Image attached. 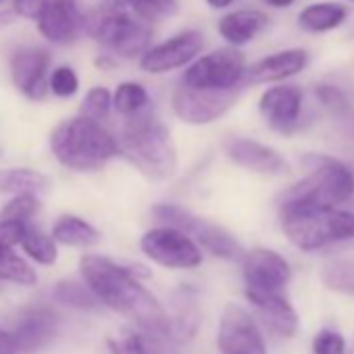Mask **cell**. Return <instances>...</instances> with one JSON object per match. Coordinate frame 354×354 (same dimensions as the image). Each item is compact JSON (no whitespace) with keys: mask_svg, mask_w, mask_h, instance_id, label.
Wrapping results in <instances>:
<instances>
[{"mask_svg":"<svg viewBox=\"0 0 354 354\" xmlns=\"http://www.w3.org/2000/svg\"><path fill=\"white\" fill-rule=\"evenodd\" d=\"M80 273L98 304L125 317L146 335L162 337L167 313L131 269L100 254H84L80 259Z\"/></svg>","mask_w":354,"mask_h":354,"instance_id":"obj_1","label":"cell"},{"mask_svg":"<svg viewBox=\"0 0 354 354\" xmlns=\"http://www.w3.org/2000/svg\"><path fill=\"white\" fill-rule=\"evenodd\" d=\"M119 154L125 156L144 177L152 182H167L177 173L180 156L171 131L148 111L125 119L115 136Z\"/></svg>","mask_w":354,"mask_h":354,"instance_id":"obj_2","label":"cell"},{"mask_svg":"<svg viewBox=\"0 0 354 354\" xmlns=\"http://www.w3.org/2000/svg\"><path fill=\"white\" fill-rule=\"evenodd\" d=\"M50 150L55 158L77 173H92L106 167L119 156L115 136L102 123L82 115L61 121L50 133Z\"/></svg>","mask_w":354,"mask_h":354,"instance_id":"obj_3","label":"cell"},{"mask_svg":"<svg viewBox=\"0 0 354 354\" xmlns=\"http://www.w3.org/2000/svg\"><path fill=\"white\" fill-rule=\"evenodd\" d=\"M279 219L288 240L304 252L354 240V213L348 211L283 205L279 207Z\"/></svg>","mask_w":354,"mask_h":354,"instance_id":"obj_4","label":"cell"},{"mask_svg":"<svg viewBox=\"0 0 354 354\" xmlns=\"http://www.w3.org/2000/svg\"><path fill=\"white\" fill-rule=\"evenodd\" d=\"M313 171L283 192L279 207L283 205H302L319 209H337L354 194V175L352 171L329 156H317Z\"/></svg>","mask_w":354,"mask_h":354,"instance_id":"obj_5","label":"cell"},{"mask_svg":"<svg viewBox=\"0 0 354 354\" xmlns=\"http://www.w3.org/2000/svg\"><path fill=\"white\" fill-rule=\"evenodd\" d=\"M84 32L121 59L142 57L152 46V28L127 11L96 9L84 15Z\"/></svg>","mask_w":354,"mask_h":354,"instance_id":"obj_6","label":"cell"},{"mask_svg":"<svg viewBox=\"0 0 354 354\" xmlns=\"http://www.w3.org/2000/svg\"><path fill=\"white\" fill-rule=\"evenodd\" d=\"M152 217L169 227H175V230L188 234L198 246H203L213 257H219L223 261H242L244 259L242 246L227 230L194 215L192 211H188L184 207L169 205V203L156 205L152 209Z\"/></svg>","mask_w":354,"mask_h":354,"instance_id":"obj_7","label":"cell"},{"mask_svg":"<svg viewBox=\"0 0 354 354\" xmlns=\"http://www.w3.org/2000/svg\"><path fill=\"white\" fill-rule=\"evenodd\" d=\"M246 57L240 48L223 46L198 57L186 67L182 86L194 90H238L244 86Z\"/></svg>","mask_w":354,"mask_h":354,"instance_id":"obj_8","label":"cell"},{"mask_svg":"<svg viewBox=\"0 0 354 354\" xmlns=\"http://www.w3.org/2000/svg\"><path fill=\"white\" fill-rule=\"evenodd\" d=\"M140 250L165 269L190 271L203 265V248L188 234L169 225L148 230L140 238Z\"/></svg>","mask_w":354,"mask_h":354,"instance_id":"obj_9","label":"cell"},{"mask_svg":"<svg viewBox=\"0 0 354 354\" xmlns=\"http://www.w3.org/2000/svg\"><path fill=\"white\" fill-rule=\"evenodd\" d=\"M242 275L246 298L254 296H286L292 271L288 261L269 248H254L242 259Z\"/></svg>","mask_w":354,"mask_h":354,"instance_id":"obj_10","label":"cell"},{"mask_svg":"<svg viewBox=\"0 0 354 354\" xmlns=\"http://www.w3.org/2000/svg\"><path fill=\"white\" fill-rule=\"evenodd\" d=\"M240 90H194L188 86H177L171 96V109L175 117L188 125H207L223 117L238 100Z\"/></svg>","mask_w":354,"mask_h":354,"instance_id":"obj_11","label":"cell"},{"mask_svg":"<svg viewBox=\"0 0 354 354\" xmlns=\"http://www.w3.org/2000/svg\"><path fill=\"white\" fill-rule=\"evenodd\" d=\"M205 48V36L198 30H186L173 38L150 46L140 57V69L152 75L169 73L192 65Z\"/></svg>","mask_w":354,"mask_h":354,"instance_id":"obj_12","label":"cell"},{"mask_svg":"<svg viewBox=\"0 0 354 354\" xmlns=\"http://www.w3.org/2000/svg\"><path fill=\"white\" fill-rule=\"evenodd\" d=\"M219 354H269L254 317L240 304H227L217 329Z\"/></svg>","mask_w":354,"mask_h":354,"instance_id":"obj_13","label":"cell"},{"mask_svg":"<svg viewBox=\"0 0 354 354\" xmlns=\"http://www.w3.org/2000/svg\"><path fill=\"white\" fill-rule=\"evenodd\" d=\"M50 53L42 46H21L11 57V77L15 88L30 100L40 102L48 92Z\"/></svg>","mask_w":354,"mask_h":354,"instance_id":"obj_14","label":"cell"},{"mask_svg":"<svg viewBox=\"0 0 354 354\" xmlns=\"http://www.w3.org/2000/svg\"><path fill=\"white\" fill-rule=\"evenodd\" d=\"M302 100L304 94L298 86H290V84L271 86L269 90L263 92L259 100V111L273 131L281 136H290L298 125Z\"/></svg>","mask_w":354,"mask_h":354,"instance_id":"obj_15","label":"cell"},{"mask_svg":"<svg viewBox=\"0 0 354 354\" xmlns=\"http://www.w3.org/2000/svg\"><path fill=\"white\" fill-rule=\"evenodd\" d=\"M36 24L40 36L59 46L73 44L84 34V13L77 0H50Z\"/></svg>","mask_w":354,"mask_h":354,"instance_id":"obj_16","label":"cell"},{"mask_svg":"<svg viewBox=\"0 0 354 354\" xmlns=\"http://www.w3.org/2000/svg\"><path fill=\"white\" fill-rule=\"evenodd\" d=\"M59 329V315L53 306H30L17 313L15 321L11 323L9 333L13 335L19 354L34 352L42 348L48 339L57 335Z\"/></svg>","mask_w":354,"mask_h":354,"instance_id":"obj_17","label":"cell"},{"mask_svg":"<svg viewBox=\"0 0 354 354\" xmlns=\"http://www.w3.org/2000/svg\"><path fill=\"white\" fill-rule=\"evenodd\" d=\"M308 65V53L304 48H286L263 57L244 71V86L277 84L302 73Z\"/></svg>","mask_w":354,"mask_h":354,"instance_id":"obj_18","label":"cell"},{"mask_svg":"<svg viewBox=\"0 0 354 354\" xmlns=\"http://www.w3.org/2000/svg\"><path fill=\"white\" fill-rule=\"evenodd\" d=\"M223 150L236 165H240L248 171H254V173L275 175V173H283L288 169L286 158L277 150H273L271 146L261 144L257 140H250V138H240V136L227 138L223 144Z\"/></svg>","mask_w":354,"mask_h":354,"instance_id":"obj_19","label":"cell"},{"mask_svg":"<svg viewBox=\"0 0 354 354\" xmlns=\"http://www.w3.org/2000/svg\"><path fill=\"white\" fill-rule=\"evenodd\" d=\"M267 13L257 9H240L223 15L217 24V32L232 48H240L252 42L267 28Z\"/></svg>","mask_w":354,"mask_h":354,"instance_id":"obj_20","label":"cell"},{"mask_svg":"<svg viewBox=\"0 0 354 354\" xmlns=\"http://www.w3.org/2000/svg\"><path fill=\"white\" fill-rule=\"evenodd\" d=\"M248 302L257 308L263 325L279 337H292L298 329V315L286 296H254Z\"/></svg>","mask_w":354,"mask_h":354,"instance_id":"obj_21","label":"cell"},{"mask_svg":"<svg viewBox=\"0 0 354 354\" xmlns=\"http://www.w3.org/2000/svg\"><path fill=\"white\" fill-rule=\"evenodd\" d=\"M173 315H167L162 337L173 342V344H184L190 342L201 325V313L194 302V298L188 292L177 294L175 304H173Z\"/></svg>","mask_w":354,"mask_h":354,"instance_id":"obj_22","label":"cell"},{"mask_svg":"<svg viewBox=\"0 0 354 354\" xmlns=\"http://www.w3.org/2000/svg\"><path fill=\"white\" fill-rule=\"evenodd\" d=\"M50 180L30 167H9L0 169V194L11 196H40L48 192Z\"/></svg>","mask_w":354,"mask_h":354,"instance_id":"obj_23","label":"cell"},{"mask_svg":"<svg viewBox=\"0 0 354 354\" xmlns=\"http://www.w3.org/2000/svg\"><path fill=\"white\" fill-rule=\"evenodd\" d=\"M348 17L342 3H315L298 13V28L308 34H325L337 30Z\"/></svg>","mask_w":354,"mask_h":354,"instance_id":"obj_24","label":"cell"},{"mask_svg":"<svg viewBox=\"0 0 354 354\" xmlns=\"http://www.w3.org/2000/svg\"><path fill=\"white\" fill-rule=\"evenodd\" d=\"M50 238L57 246H71V248H90L100 242V232L86 219L77 215H63L53 225Z\"/></svg>","mask_w":354,"mask_h":354,"instance_id":"obj_25","label":"cell"},{"mask_svg":"<svg viewBox=\"0 0 354 354\" xmlns=\"http://www.w3.org/2000/svg\"><path fill=\"white\" fill-rule=\"evenodd\" d=\"M315 96L317 100L329 111V115L333 117V121L337 123V127L354 140V104L348 100V96L329 84H319L315 88Z\"/></svg>","mask_w":354,"mask_h":354,"instance_id":"obj_26","label":"cell"},{"mask_svg":"<svg viewBox=\"0 0 354 354\" xmlns=\"http://www.w3.org/2000/svg\"><path fill=\"white\" fill-rule=\"evenodd\" d=\"M148 104H150L148 90L138 82H123L113 92V109L123 119H129V117L144 113L148 109Z\"/></svg>","mask_w":354,"mask_h":354,"instance_id":"obj_27","label":"cell"},{"mask_svg":"<svg viewBox=\"0 0 354 354\" xmlns=\"http://www.w3.org/2000/svg\"><path fill=\"white\" fill-rule=\"evenodd\" d=\"M3 281L24 286V288H32L38 283V273L15 250L0 248V283Z\"/></svg>","mask_w":354,"mask_h":354,"instance_id":"obj_28","label":"cell"},{"mask_svg":"<svg viewBox=\"0 0 354 354\" xmlns=\"http://www.w3.org/2000/svg\"><path fill=\"white\" fill-rule=\"evenodd\" d=\"M19 246L38 265L53 267L59 261V246H57V242L48 234H44V232H40L36 227L28 225V232H26V236H24Z\"/></svg>","mask_w":354,"mask_h":354,"instance_id":"obj_29","label":"cell"},{"mask_svg":"<svg viewBox=\"0 0 354 354\" xmlns=\"http://www.w3.org/2000/svg\"><path fill=\"white\" fill-rule=\"evenodd\" d=\"M321 279L329 290L354 296V261L337 259L327 263L321 269Z\"/></svg>","mask_w":354,"mask_h":354,"instance_id":"obj_30","label":"cell"},{"mask_svg":"<svg viewBox=\"0 0 354 354\" xmlns=\"http://www.w3.org/2000/svg\"><path fill=\"white\" fill-rule=\"evenodd\" d=\"M55 300L80 310H96L100 306L88 286L75 281H61L55 290Z\"/></svg>","mask_w":354,"mask_h":354,"instance_id":"obj_31","label":"cell"},{"mask_svg":"<svg viewBox=\"0 0 354 354\" xmlns=\"http://www.w3.org/2000/svg\"><path fill=\"white\" fill-rule=\"evenodd\" d=\"M111 111H113V92L104 86L90 88L80 104V115L98 123L100 119H106Z\"/></svg>","mask_w":354,"mask_h":354,"instance_id":"obj_32","label":"cell"},{"mask_svg":"<svg viewBox=\"0 0 354 354\" xmlns=\"http://www.w3.org/2000/svg\"><path fill=\"white\" fill-rule=\"evenodd\" d=\"M129 9L136 13V17L144 24L160 21L177 15L180 11V3L177 0H131Z\"/></svg>","mask_w":354,"mask_h":354,"instance_id":"obj_33","label":"cell"},{"mask_svg":"<svg viewBox=\"0 0 354 354\" xmlns=\"http://www.w3.org/2000/svg\"><path fill=\"white\" fill-rule=\"evenodd\" d=\"M48 90L57 98H73L80 92V77L69 65H59L48 75Z\"/></svg>","mask_w":354,"mask_h":354,"instance_id":"obj_34","label":"cell"},{"mask_svg":"<svg viewBox=\"0 0 354 354\" xmlns=\"http://www.w3.org/2000/svg\"><path fill=\"white\" fill-rule=\"evenodd\" d=\"M40 209L38 196H13L0 211V221H24L28 223Z\"/></svg>","mask_w":354,"mask_h":354,"instance_id":"obj_35","label":"cell"},{"mask_svg":"<svg viewBox=\"0 0 354 354\" xmlns=\"http://www.w3.org/2000/svg\"><path fill=\"white\" fill-rule=\"evenodd\" d=\"M111 354H150V346L144 335L136 331H123L121 335H113L106 339Z\"/></svg>","mask_w":354,"mask_h":354,"instance_id":"obj_36","label":"cell"},{"mask_svg":"<svg viewBox=\"0 0 354 354\" xmlns=\"http://www.w3.org/2000/svg\"><path fill=\"white\" fill-rule=\"evenodd\" d=\"M313 354H346L344 335L333 329H323L313 339Z\"/></svg>","mask_w":354,"mask_h":354,"instance_id":"obj_37","label":"cell"},{"mask_svg":"<svg viewBox=\"0 0 354 354\" xmlns=\"http://www.w3.org/2000/svg\"><path fill=\"white\" fill-rule=\"evenodd\" d=\"M28 232V223L24 221H0V248H11L21 244Z\"/></svg>","mask_w":354,"mask_h":354,"instance_id":"obj_38","label":"cell"},{"mask_svg":"<svg viewBox=\"0 0 354 354\" xmlns=\"http://www.w3.org/2000/svg\"><path fill=\"white\" fill-rule=\"evenodd\" d=\"M48 3L50 0H13V15L28 21H38Z\"/></svg>","mask_w":354,"mask_h":354,"instance_id":"obj_39","label":"cell"},{"mask_svg":"<svg viewBox=\"0 0 354 354\" xmlns=\"http://www.w3.org/2000/svg\"><path fill=\"white\" fill-rule=\"evenodd\" d=\"M0 354H19L13 335L5 329H0Z\"/></svg>","mask_w":354,"mask_h":354,"instance_id":"obj_40","label":"cell"},{"mask_svg":"<svg viewBox=\"0 0 354 354\" xmlns=\"http://www.w3.org/2000/svg\"><path fill=\"white\" fill-rule=\"evenodd\" d=\"M131 0H102V7L109 11H127Z\"/></svg>","mask_w":354,"mask_h":354,"instance_id":"obj_41","label":"cell"},{"mask_svg":"<svg viewBox=\"0 0 354 354\" xmlns=\"http://www.w3.org/2000/svg\"><path fill=\"white\" fill-rule=\"evenodd\" d=\"M234 3H236V0H207V5H209L211 9H217V11L227 9V7H232Z\"/></svg>","mask_w":354,"mask_h":354,"instance_id":"obj_42","label":"cell"},{"mask_svg":"<svg viewBox=\"0 0 354 354\" xmlns=\"http://www.w3.org/2000/svg\"><path fill=\"white\" fill-rule=\"evenodd\" d=\"M265 3L273 9H288L296 3V0H265Z\"/></svg>","mask_w":354,"mask_h":354,"instance_id":"obj_43","label":"cell"},{"mask_svg":"<svg viewBox=\"0 0 354 354\" xmlns=\"http://www.w3.org/2000/svg\"><path fill=\"white\" fill-rule=\"evenodd\" d=\"M117 65V61H113L111 57H98L96 59V67H100V69H113Z\"/></svg>","mask_w":354,"mask_h":354,"instance_id":"obj_44","label":"cell"},{"mask_svg":"<svg viewBox=\"0 0 354 354\" xmlns=\"http://www.w3.org/2000/svg\"><path fill=\"white\" fill-rule=\"evenodd\" d=\"M13 21V15L9 11H0V26H7Z\"/></svg>","mask_w":354,"mask_h":354,"instance_id":"obj_45","label":"cell"},{"mask_svg":"<svg viewBox=\"0 0 354 354\" xmlns=\"http://www.w3.org/2000/svg\"><path fill=\"white\" fill-rule=\"evenodd\" d=\"M5 3H7V0H0V7H5Z\"/></svg>","mask_w":354,"mask_h":354,"instance_id":"obj_46","label":"cell"},{"mask_svg":"<svg viewBox=\"0 0 354 354\" xmlns=\"http://www.w3.org/2000/svg\"><path fill=\"white\" fill-rule=\"evenodd\" d=\"M352 3H354V0H352Z\"/></svg>","mask_w":354,"mask_h":354,"instance_id":"obj_47","label":"cell"}]
</instances>
